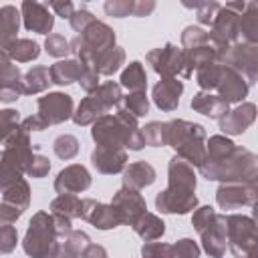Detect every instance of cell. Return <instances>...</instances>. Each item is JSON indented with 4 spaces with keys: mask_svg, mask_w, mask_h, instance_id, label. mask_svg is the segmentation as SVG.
I'll return each instance as SVG.
<instances>
[{
    "mask_svg": "<svg viewBox=\"0 0 258 258\" xmlns=\"http://www.w3.org/2000/svg\"><path fill=\"white\" fill-rule=\"evenodd\" d=\"M169 175L171 183L169 189L157 196V208L161 212H187L189 208L196 206V196L191 194L196 187V177L191 169L181 161V159H171L169 165Z\"/></svg>",
    "mask_w": 258,
    "mask_h": 258,
    "instance_id": "obj_1",
    "label": "cell"
},
{
    "mask_svg": "<svg viewBox=\"0 0 258 258\" xmlns=\"http://www.w3.org/2000/svg\"><path fill=\"white\" fill-rule=\"evenodd\" d=\"M50 244H52V220L46 214H36L34 220L30 222V228L24 240V250L30 256L44 258L48 256Z\"/></svg>",
    "mask_w": 258,
    "mask_h": 258,
    "instance_id": "obj_2",
    "label": "cell"
},
{
    "mask_svg": "<svg viewBox=\"0 0 258 258\" xmlns=\"http://www.w3.org/2000/svg\"><path fill=\"white\" fill-rule=\"evenodd\" d=\"M119 97H121V93H119V87H117V85H113V83L103 85V87L99 89V97H97V95H93V97H89L87 101H83V103H81L79 113L75 115V121H77V123H81V125L89 123L93 117H97L99 113H103L109 105L117 103V101H119Z\"/></svg>",
    "mask_w": 258,
    "mask_h": 258,
    "instance_id": "obj_3",
    "label": "cell"
},
{
    "mask_svg": "<svg viewBox=\"0 0 258 258\" xmlns=\"http://www.w3.org/2000/svg\"><path fill=\"white\" fill-rule=\"evenodd\" d=\"M38 107H40L38 117L44 123H58V121H62L71 115L73 101H71L69 95L52 93V95H46V97L38 99Z\"/></svg>",
    "mask_w": 258,
    "mask_h": 258,
    "instance_id": "obj_4",
    "label": "cell"
},
{
    "mask_svg": "<svg viewBox=\"0 0 258 258\" xmlns=\"http://www.w3.org/2000/svg\"><path fill=\"white\" fill-rule=\"evenodd\" d=\"M117 214V220L119 222H131L135 224L137 222V216H143L145 214V202L143 198L137 194V191H119L115 196V202L111 206Z\"/></svg>",
    "mask_w": 258,
    "mask_h": 258,
    "instance_id": "obj_5",
    "label": "cell"
},
{
    "mask_svg": "<svg viewBox=\"0 0 258 258\" xmlns=\"http://www.w3.org/2000/svg\"><path fill=\"white\" fill-rule=\"evenodd\" d=\"M89 183H91V179H89L87 169L81 165H71L58 173L54 187L60 194H69V191H81V189L89 187Z\"/></svg>",
    "mask_w": 258,
    "mask_h": 258,
    "instance_id": "obj_6",
    "label": "cell"
},
{
    "mask_svg": "<svg viewBox=\"0 0 258 258\" xmlns=\"http://www.w3.org/2000/svg\"><path fill=\"white\" fill-rule=\"evenodd\" d=\"M24 10V22L28 30H36V32H46L52 28V14L48 12V8L44 4L38 2H24L22 4Z\"/></svg>",
    "mask_w": 258,
    "mask_h": 258,
    "instance_id": "obj_7",
    "label": "cell"
},
{
    "mask_svg": "<svg viewBox=\"0 0 258 258\" xmlns=\"http://www.w3.org/2000/svg\"><path fill=\"white\" fill-rule=\"evenodd\" d=\"M18 32V12L12 6H4L0 10V50L10 48L14 44Z\"/></svg>",
    "mask_w": 258,
    "mask_h": 258,
    "instance_id": "obj_8",
    "label": "cell"
},
{
    "mask_svg": "<svg viewBox=\"0 0 258 258\" xmlns=\"http://www.w3.org/2000/svg\"><path fill=\"white\" fill-rule=\"evenodd\" d=\"M179 93H181V83H177L173 79H165L153 89V99H155L157 107L169 111V109H173L177 105V101H179L177 95Z\"/></svg>",
    "mask_w": 258,
    "mask_h": 258,
    "instance_id": "obj_9",
    "label": "cell"
},
{
    "mask_svg": "<svg viewBox=\"0 0 258 258\" xmlns=\"http://www.w3.org/2000/svg\"><path fill=\"white\" fill-rule=\"evenodd\" d=\"M123 161H125V153L117 151V149H111V147H99L93 153V163L103 173L119 171L123 167Z\"/></svg>",
    "mask_w": 258,
    "mask_h": 258,
    "instance_id": "obj_10",
    "label": "cell"
},
{
    "mask_svg": "<svg viewBox=\"0 0 258 258\" xmlns=\"http://www.w3.org/2000/svg\"><path fill=\"white\" fill-rule=\"evenodd\" d=\"M153 56H159V60H151L153 62V69L157 71V73H163V75H173V73H177L179 71V67H181V54H179V50L175 48V46H171V44H167L165 48H159V50H155V52H151Z\"/></svg>",
    "mask_w": 258,
    "mask_h": 258,
    "instance_id": "obj_11",
    "label": "cell"
},
{
    "mask_svg": "<svg viewBox=\"0 0 258 258\" xmlns=\"http://www.w3.org/2000/svg\"><path fill=\"white\" fill-rule=\"evenodd\" d=\"M89 206H91L93 210H85V208H83L81 216H85L89 222H93V224H95V226H99L101 230L115 228V226L119 224L117 214H115V210H113V208H107V206L95 204V202H91V200H89Z\"/></svg>",
    "mask_w": 258,
    "mask_h": 258,
    "instance_id": "obj_12",
    "label": "cell"
},
{
    "mask_svg": "<svg viewBox=\"0 0 258 258\" xmlns=\"http://www.w3.org/2000/svg\"><path fill=\"white\" fill-rule=\"evenodd\" d=\"M155 179V171L149 163L141 161V163H133L127 173H125V185H131V187H143V185H149L151 181Z\"/></svg>",
    "mask_w": 258,
    "mask_h": 258,
    "instance_id": "obj_13",
    "label": "cell"
},
{
    "mask_svg": "<svg viewBox=\"0 0 258 258\" xmlns=\"http://www.w3.org/2000/svg\"><path fill=\"white\" fill-rule=\"evenodd\" d=\"M81 75H83V69H81V64L75 62V60L56 62V64L50 69V77H52V81L58 83V85H69V83L81 79Z\"/></svg>",
    "mask_w": 258,
    "mask_h": 258,
    "instance_id": "obj_14",
    "label": "cell"
},
{
    "mask_svg": "<svg viewBox=\"0 0 258 258\" xmlns=\"http://www.w3.org/2000/svg\"><path fill=\"white\" fill-rule=\"evenodd\" d=\"M191 107H196L198 111H202L204 115H210V117H218L220 113H224L228 109V103L226 101H220V99H208V95H198L194 101H191Z\"/></svg>",
    "mask_w": 258,
    "mask_h": 258,
    "instance_id": "obj_15",
    "label": "cell"
},
{
    "mask_svg": "<svg viewBox=\"0 0 258 258\" xmlns=\"http://www.w3.org/2000/svg\"><path fill=\"white\" fill-rule=\"evenodd\" d=\"M121 83H123L125 87H129V89L141 93V91L145 89V73H143L141 64H139V62H131L129 69L123 73Z\"/></svg>",
    "mask_w": 258,
    "mask_h": 258,
    "instance_id": "obj_16",
    "label": "cell"
},
{
    "mask_svg": "<svg viewBox=\"0 0 258 258\" xmlns=\"http://www.w3.org/2000/svg\"><path fill=\"white\" fill-rule=\"evenodd\" d=\"M139 222H141V224H147V228H143V226H135L137 234L143 236L145 240L157 238V236H161L163 230H165V228H163V222H159V220H157L155 216H151V214H143Z\"/></svg>",
    "mask_w": 258,
    "mask_h": 258,
    "instance_id": "obj_17",
    "label": "cell"
},
{
    "mask_svg": "<svg viewBox=\"0 0 258 258\" xmlns=\"http://www.w3.org/2000/svg\"><path fill=\"white\" fill-rule=\"evenodd\" d=\"M10 54L18 60H30L38 56V44L32 40H18L10 46Z\"/></svg>",
    "mask_w": 258,
    "mask_h": 258,
    "instance_id": "obj_18",
    "label": "cell"
},
{
    "mask_svg": "<svg viewBox=\"0 0 258 258\" xmlns=\"http://www.w3.org/2000/svg\"><path fill=\"white\" fill-rule=\"evenodd\" d=\"M218 202L222 208H234V206H240L244 204V196H242V187H234V185H228V187H220L218 191Z\"/></svg>",
    "mask_w": 258,
    "mask_h": 258,
    "instance_id": "obj_19",
    "label": "cell"
},
{
    "mask_svg": "<svg viewBox=\"0 0 258 258\" xmlns=\"http://www.w3.org/2000/svg\"><path fill=\"white\" fill-rule=\"evenodd\" d=\"M16 123L18 113L16 111H0V139L8 141L10 137H16Z\"/></svg>",
    "mask_w": 258,
    "mask_h": 258,
    "instance_id": "obj_20",
    "label": "cell"
},
{
    "mask_svg": "<svg viewBox=\"0 0 258 258\" xmlns=\"http://www.w3.org/2000/svg\"><path fill=\"white\" fill-rule=\"evenodd\" d=\"M77 145H79V143H77L75 137H71V135H62V137H58V139L54 141V151H56L58 157H62V159H71V157L79 151Z\"/></svg>",
    "mask_w": 258,
    "mask_h": 258,
    "instance_id": "obj_21",
    "label": "cell"
},
{
    "mask_svg": "<svg viewBox=\"0 0 258 258\" xmlns=\"http://www.w3.org/2000/svg\"><path fill=\"white\" fill-rule=\"evenodd\" d=\"M250 123H252V119H244V117H242V109H238V111H234L232 117L222 119V129H224V131H230V133H240V131H244V127L250 125Z\"/></svg>",
    "mask_w": 258,
    "mask_h": 258,
    "instance_id": "obj_22",
    "label": "cell"
},
{
    "mask_svg": "<svg viewBox=\"0 0 258 258\" xmlns=\"http://www.w3.org/2000/svg\"><path fill=\"white\" fill-rule=\"evenodd\" d=\"M171 258H198L200 250L191 240H179L173 248H171Z\"/></svg>",
    "mask_w": 258,
    "mask_h": 258,
    "instance_id": "obj_23",
    "label": "cell"
},
{
    "mask_svg": "<svg viewBox=\"0 0 258 258\" xmlns=\"http://www.w3.org/2000/svg\"><path fill=\"white\" fill-rule=\"evenodd\" d=\"M46 50H48V54L60 56V54H64V52L69 50V42L64 40V36L52 34V36H48V40H46Z\"/></svg>",
    "mask_w": 258,
    "mask_h": 258,
    "instance_id": "obj_24",
    "label": "cell"
},
{
    "mask_svg": "<svg viewBox=\"0 0 258 258\" xmlns=\"http://www.w3.org/2000/svg\"><path fill=\"white\" fill-rule=\"evenodd\" d=\"M143 258H171V246L165 244H147L143 246Z\"/></svg>",
    "mask_w": 258,
    "mask_h": 258,
    "instance_id": "obj_25",
    "label": "cell"
},
{
    "mask_svg": "<svg viewBox=\"0 0 258 258\" xmlns=\"http://www.w3.org/2000/svg\"><path fill=\"white\" fill-rule=\"evenodd\" d=\"M16 246V230L12 226L0 228V252H10Z\"/></svg>",
    "mask_w": 258,
    "mask_h": 258,
    "instance_id": "obj_26",
    "label": "cell"
},
{
    "mask_svg": "<svg viewBox=\"0 0 258 258\" xmlns=\"http://www.w3.org/2000/svg\"><path fill=\"white\" fill-rule=\"evenodd\" d=\"M127 107H129V111L135 113L137 117H139V115H145V113H147V99H145V95H143V93L131 95V97L127 99Z\"/></svg>",
    "mask_w": 258,
    "mask_h": 258,
    "instance_id": "obj_27",
    "label": "cell"
},
{
    "mask_svg": "<svg viewBox=\"0 0 258 258\" xmlns=\"http://www.w3.org/2000/svg\"><path fill=\"white\" fill-rule=\"evenodd\" d=\"M91 22H93V16H91L87 10L73 12V16H71V24H73V28H75V30H85Z\"/></svg>",
    "mask_w": 258,
    "mask_h": 258,
    "instance_id": "obj_28",
    "label": "cell"
},
{
    "mask_svg": "<svg viewBox=\"0 0 258 258\" xmlns=\"http://www.w3.org/2000/svg\"><path fill=\"white\" fill-rule=\"evenodd\" d=\"M22 212L14 206H0V226H8L14 218H18Z\"/></svg>",
    "mask_w": 258,
    "mask_h": 258,
    "instance_id": "obj_29",
    "label": "cell"
},
{
    "mask_svg": "<svg viewBox=\"0 0 258 258\" xmlns=\"http://www.w3.org/2000/svg\"><path fill=\"white\" fill-rule=\"evenodd\" d=\"M46 171H48V161H46L44 157H36V159L32 161V165L28 167V173L34 175V177H42Z\"/></svg>",
    "mask_w": 258,
    "mask_h": 258,
    "instance_id": "obj_30",
    "label": "cell"
},
{
    "mask_svg": "<svg viewBox=\"0 0 258 258\" xmlns=\"http://www.w3.org/2000/svg\"><path fill=\"white\" fill-rule=\"evenodd\" d=\"M50 6H52V8H54V10L60 14V16H67V18H71V16H73V4H71V2H64V4L52 2Z\"/></svg>",
    "mask_w": 258,
    "mask_h": 258,
    "instance_id": "obj_31",
    "label": "cell"
},
{
    "mask_svg": "<svg viewBox=\"0 0 258 258\" xmlns=\"http://www.w3.org/2000/svg\"><path fill=\"white\" fill-rule=\"evenodd\" d=\"M202 8H204V10H200V12H198L200 20H202V22H210V20H212V10H216V8H218V4H204Z\"/></svg>",
    "mask_w": 258,
    "mask_h": 258,
    "instance_id": "obj_32",
    "label": "cell"
},
{
    "mask_svg": "<svg viewBox=\"0 0 258 258\" xmlns=\"http://www.w3.org/2000/svg\"><path fill=\"white\" fill-rule=\"evenodd\" d=\"M83 258H105V250L101 246H89Z\"/></svg>",
    "mask_w": 258,
    "mask_h": 258,
    "instance_id": "obj_33",
    "label": "cell"
}]
</instances>
